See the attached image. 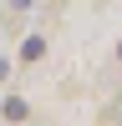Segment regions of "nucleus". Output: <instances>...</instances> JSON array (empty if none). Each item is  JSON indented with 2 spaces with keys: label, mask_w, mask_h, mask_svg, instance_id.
<instances>
[{
  "label": "nucleus",
  "mask_w": 122,
  "mask_h": 126,
  "mask_svg": "<svg viewBox=\"0 0 122 126\" xmlns=\"http://www.w3.org/2000/svg\"><path fill=\"white\" fill-rule=\"evenodd\" d=\"M30 10V0H10V15H26Z\"/></svg>",
  "instance_id": "7ed1b4c3"
},
{
  "label": "nucleus",
  "mask_w": 122,
  "mask_h": 126,
  "mask_svg": "<svg viewBox=\"0 0 122 126\" xmlns=\"http://www.w3.org/2000/svg\"><path fill=\"white\" fill-rule=\"evenodd\" d=\"M0 111H5V121H26V101H20V96H10Z\"/></svg>",
  "instance_id": "f03ea898"
},
{
  "label": "nucleus",
  "mask_w": 122,
  "mask_h": 126,
  "mask_svg": "<svg viewBox=\"0 0 122 126\" xmlns=\"http://www.w3.org/2000/svg\"><path fill=\"white\" fill-rule=\"evenodd\" d=\"M5 76H10V61H5V56H0V81H5Z\"/></svg>",
  "instance_id": "20e7f679"
},
{
  "label": "nucleus",
  "mask_w": 122,
  "mask_h": 126,
  "mask_svg": "<svg viewBox=\"0 0 122 126\" xmlns=\"http://www.w3.org/2000/svg\"><path fill=\"white\" fill-rule=\"evenodd\" d=\"M20 56H26V61H41V56H46V40H41V35H30L26 46H20Z\"/></svg>",
  "instance_id": "f257e3e1"
},
{
  "label": "nucleus",
  "mask_w": 122,
  "mask_h": 126,
  "mask_svg": "<svg viewBox=\"0 0 122 126\" xmlns=\"http://www.w3.org/2000/svg\"><path fill=\"white\" fill-rule=\"evenodd\" d=\"M117 56H122V46H117Z\"/></svg>",
  "instance_id": "39448f33"
}]
</instances>
